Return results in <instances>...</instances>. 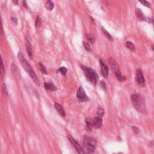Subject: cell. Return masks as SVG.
Instances as JSON below:
<instances>
[{
	"mask_svg": "<svg viewBox=\"0 0 154 154\" xmlns=\"http://www.w3.org/2000/svg\"><path fill=\"white\" fill-rule=\"evenodd\" d=\"M2 93H3L4 96H8V91H7V85L5 83H3V85H2Z\"/></svg>",
	"mask_w": 154,
	"mask_h": 154,
	"instance_id": "obj_22",
	"label": "cell"
},
{
	"mask_svg": "<svg viewBox=\"0 0 154 154\" xmlns=\"http://www.w3.org/2000/svg\"><path fill=\"white\" fill-rule=\"evenodd\" d=\"M17 58L18 60L20 62L21 65H22V67L24 68V69L27 72V73L30 75L31 78L32 79V80L34 81V83L36 84L37 85H40V82L39 80L38 77H37L36 74L35 73L34 71H33V68L31 65L28 63L27 60L25 59L24 56L23 55V54L21 52H19L18 54H17Z\"/></svg>",
	"mask_w": 154,
	"mask_h": 154,
	"instance_id": "obj_1",
	"label": "cell"
},
{
	"mask_svg": "<svg viewBox=\"0 0 154 154\" xmlns=\"http://www.w3.org/2000/svg\"><path fill=\"white\" fill-rule=\"evenodd\" d=\"M102 124V119L101 117L97 116L93 120V126L95 129H99Z\"/></svg>",
	"mask_w": 154,
	"mask_h": 154,
	"instance_id": "obj_11",
	"label": "cell"
},
{
	"mask_svg": "<svg viewBox=\"0 0 154 154\" xmlns=\"http://www.w3.org/2000/svg\"><path fill=\"white\" fill-rule=\"evenodd\" d=\"M140 3H141L142 4L145 5V6H146L147 7H151V4H150L149 3H148L147 1H140Z\"/></svg>",
	"mask_w": 154,
	"mask_h": 154,
	"instance_id": "obj_28",
	"label": "cell"
},
{
	"mask_svg": "<svg viewBox=\"0 0 154 154\" xmlns=\"http://www.w3.org/2000/svg\"><path fill=\"white\" fill-rule=\"evenodd\" d=\"M68 138H69V141L71 142L72 145L75 148L76 151H77V152L78 153V154H86L84 152V151L83 148L81 147L80 145L78 144V143H77V142L76 141V140L74 139L73 137H71V136H69V137H68Z\"/></svg>",
	"mask_w": 154,
	"mask_h": 154,
	"instance_id": "obj_6",
	"label": "cell"
},
{
	"mask_svg": "<svg viewBox=\"0 0 154 154\" xmlns=\"http://www.w3.org/2000/svg\"><path fill=\"white\" fill-rule=\"evenodd\" d=\"M11 21H12V22L15 25L17 24V19L16 17H11Z\"/></svg>",
	"mask_w": 154,
	"mask_h": 154,
	"instance_id": "obj_31",
	"label": "cell"
},
{
	"mask_svg": "<svg viewBox=\"0 0 154 154\" xmlns=\"http://www.w3.org/2000/svg\"><path fill=\"white\" fill-rule=\"evenodd\" d=\"M81 68L83 69L85 77L93 85H96L99 79V76L94 69L85 67L84 66H81Z\"/></svg>",
	"mask_w": 154,
	"mask_h": 154,
	"instance_id": "obj_3",
	"label": "cell"
},
{
	"mask_svg": "<svg viewBox=\"0 0 154 154\" xmlns=\"http://www.w3.org/2000/svg\"><path fill=\"white\" fill-rule=\"evenodd\" d=\"M96 145V141L95 138L86 137L84 141V151L86 154H93L95 151Z\"/></svg>",
	"mask_w": 154,
	"mask_h": 154,
	"instance_id": "obj_4",
	"label": "cell"
},
{
	"mask_svg": "<svg viewBox=\"0 0 154 154\" xmlns=\"http://www.w3.org/2000/svg\"><path fill=\"white\" fill-rule=\"evenodd\" d=\"M99 64H100L101 72H102L103 76H104L105 78H107L108 76V71H109L108 66L104 63V62L101 59L99 60Z\"/></svg>",
	"mask_w": 154,
	"mask_h": 154,
	"instance_id": "obj_9",
	"label": "cell"
},
{
	"mask_svg": "<svg viewBox=\"0 0 154 154\" xmlns=\"http://www.w3.org/2000/svg\"><path fill=\"white\" fill-rule=\"evenodd\" d=\"M0 32H3V23H2L1 15H0Z\"/></svg>",
	"mask_w": 154,
	"mask_h": 154,
	"instance_id": "obj_32",
	"label": "cell"
},
{
	"mask_svg": "<svg viewBox=\"0 0 154 154\" xmlns=\"http://www.w3.org/2000/svg\"><path fill=\"white\" fill-rule=\"evenodd\" d=\"M45 6H46V8L48 10L51 11L54 9V4L52 3V1H47L46 2Z\"/></svg>",
	"mask_w": 154,
	"mask_h": 154,
	"instance_id": "obj_21",
	"label": "cell"
},
{
	"mask_svg": "<svg viewBox=\"0 0 154 154\" xmlns=\"http://www.w3.org/2000/svg\"><path fill=\"white\" fill-rule=\"evenodd\" d=\"M132 104L134 108L138 112L142 113H145L146 112V107L145 99L140 94L135 93L131 96Z\"/></svg>",
	"mask_w": 154,
	"mask_h": 154,
	"instance_id": "obj_2",
	"label": "cell"
},
{
	"mask_svg": "<svg viewBox=\"0 0 154 154\" xmlns=\"http://www.w3.org/2000/svg\"><path fill=\"white\" fill-rule=\"evenodd\" d=\"M77 97L81 102H86V101H88L89 99L88 96L85 95V91L84 90L83 87L81 86L79 87L78 90L77 91Z\"/></svg>",
	"mask_w": 154,
	"mask_h": 154,
	"instance_id": "obj_5",
	"label": "cell"
},
{
	"mask_svg": "<svg viewBox=\"0 0 154 154\" xmlns=\"http://www.w3.org/2000/svg\"><path fill=\"white\" fill-rule=\"evenodd\" d=\"M102 32L103 33H104V34L106 35V36H107V38L109 40H110V41H113V37L111 36V34L109 33L105 29L104 27H102Z\"/></svg>",
	"mask_w": 154,
	"mask_h": 154,
	"instance_id": "obj_23",
	"label": "cell"
},
{
	"mask_svg": "<svg viewBox=\"0 0 154 154\" xmlns=\"http://www.w3.org/2000/svg\"><path fill=\"white\" fill-rule=\"evenodd\" d=\"M108 61H109V65H110L111 69H112V71H113L114 73L117 71H120L119 66L118 63H117V61L114 59L113 58L110 57L109 58Z\"/></svg>",
	"mask_w": 154,
	"mask_h": 154,
	"instance_id": "obj_8",
	"label": "cell"
},
{
	"mask_svg": "<svg viewBox=\"0 0 154 154\" xmlns=\"http://www.w3.org/2000/svg\"><path fill=\"white\" fill-rule=\"evenodd\" d=\"M126 46H127V48L129 49L131 51H135V45H134V44L133 43L130 42V41H128L127 42H126Z\"/></svg>",
	"mask_w": 154,
	"mask_h": 154,
	"instance_id": "obj_20",
	"label": "cell"
},
{
	"mask_svg": "<svg viewBox=\"0 0 154 154\" xmlns=\"http://www.w3.org/2000/svg\"><path fill=\"white\" fill-rule=\"evenodd\" d=\"M97 114L99 117L102 118L104 114V110L102 108H101V107H99L97 110Z\"/></svg>",
	"mask_w": 154,
	"mask_h": 154,
	"instance_id": "obj_24",
	"label": "cell"
},
{
	"mask_svg": "<svg viewBox=\"0 0 154 154\" xmlns=\"http://www.w3.org/2000/svg\"><path fill=\"white\" fill-rule=\"evenodd\" d=\"M113 154H123L122 153H113Z\"/></svg>",
	"mask_w": 154,
	"mask_h": 154,
	"instance_id": "obj_36",
	"label": "cell"
},
{
	"mask_svg": "<svg viewBox=\"0 0 154 154\" xmlns=\"http://www.w3.org/2000/svg\"><path fill=\"white\" fill-rule=\"evenodd\" d=\"M101 84H102L103 87H104V88L105 89H106V84H105L104 81H101Z\"/></svg>",
	"mask_w": 154,
	"mask_h": 154,
	"instance_id": "obj_33",
	"label": "cell"
},
{
	"mask_svg": "<svg viewBox=\"0 0 154 154\" xmlns=\"http://www.w3.org/2000/svg\"><path fill=\"white\" fill-rule=\"evenodd\" d=\"M132 130L136 134H138L140 132V130L136 126H132Z\"/></svg>",
	"mask_w": 154,
	"mask_h": 154,
	"instance_id": "obj_29",
	"label": "cell"
},
{
	"mask_svg": "<svg viewBox=\"0 0 154 154\" xmlns=\"http://www.w3.org/2000/svg\"><path fill=\"white\" fill-rule=\"evenodd\" d=\"M136 16H137V18L140 21H145V17L144 16L143 13L142 12L141 10L140 9H137L135 10Z\"/></svg>",
	"mask_w": 154,
	"mask_h": 154,
	"instance_id": "obj_14",
	"label": "cell"
},
{
	"mask_svg": "<svg viewBox=\"0 0 154 154\" xmlns=\"http://www.w3.org/2000/svg\"><path fill=\"white\" fill-rule=\"evenodd\" d=\"M45 88L48 91H56L57 90V88L55 86V85L52 83H44Z\"/></svg>",
	"mask_w": 154,
	"mask_h": 154,
	"instance_id": "obj_13",
	"label": "cell"
},
{
	"mask_svg": "<svg viewBox=\"0 0 154 154\" xmlns=\"http://www.w3.org/2000/svg\"><path fill=\"white\" fill-rule=\"evenodd\" d=\"M136 79L138 84L141 86H145V79L144 78L143 72L140 69H138L136 72Z\"/></svg>",
	"mask_w": 154,
	"mask_h": 154,
	"instance_id": "obj_7",
	"label": "cell"
},
{
	"mask_svg": "<svg viewBox=\"0 0 154 154\" xmlns=\"http://www.w3.org/2000/svg\"><path fill=\"white\" fill-rule=\"evenodd\" d=\"M4 73H5L4 65L3 58H2L1 56L0 55V75L3 77H4Z\"/></svg>",
	"mask_w": 154,
	"mask_h": 154,
	"instance_id": "obj_16",
	"label": "cell"
},
{
	"mask_svg": "<svg viewBox=\"0 0 154 154\" xmlns=\"http://www.w3.org/2000/svg\"><path fill=\"white\" fill-rule=\"evenodd\" d=\"M115 75H116V78L118 79L120 82H124L126 80V77L122 75L120 71H118L115 72Z\"/></svg>",
	"mask_w": 154,
	"mask_h": 154,
	"instance_id": "obj_15",
	"label": "cell"
},
{
	"mask_svg": "<svg viewBox=\"0 0 154 154\" xmlns=\"http://www.w3.org/2000/svg\"><path fill=\"white\" fill-rule=\"evenodd\" d=\"M90 20H91V22H92V23L93 24H95V21H94V19H93V18L92 17H91V16H90Z\"/></svg>",
	"mask_w": 154,
	"mask_h": 154,
	"instance_id": "obj_34",
	"label": "cell"
},
{
	"mask_svg": "<svg viewBox=\"0 0 154 154\" xmlns=\"http://www.w3.org/2000/svg\"><path fill=\"white\" fill-rule=\"evenodd\" d=\"M54 107L56 109V110L57 111V112L59 113L60 116H65L66 115V111L63 107H61V106H60L59 104L56 102L54 104Z\"/></svg>",
	"mask_w": 154,
	"mask_h": 154,
	"instance_id": "obj_12",
	"label": "cell"
},
{
	"mask_svg": "<svg viewBox=\"0 0 154 154\" xmlns=\"http://www.w3.org/2000/svg\"><path fill=\"white\" fill-rule=\"evenodd\" d=\"M86 128L88 130H91L93 126V120H91L90 118H87L86 119Z\"/></svg>",
	"mask_w": 154,
	"mask_h": 154,
	"instance_id": "obj_17",
	"label": "cell"
},
{
	"mask_svg": "<svg viewBox=\"0 0 154 154\" xmlns=\"http://www.w3.org/2000/svg\"><path fill=\"white\" fill-rule=\"evenodd\" d=\"M42 19H41L39 17H37L36 22H35V26H36V27H37V28H39L41 25H42Z\"/></svg>",
	"mask_w": 154,
	"mask_h": 154,
	"instance_id": "obj_25",
	"label": "cell"
},
{
	"mask_svg": "<svg viewBox=\"0 0 154 154\" xmlns=\"http://www.w3.org/2000/svg\"><path fill=\"white\" fill-rule=\"evenodd\" d=\"M25 46L28 56L32 57L33 54V46L31 44V40L29 36H26V42H25Z\"/></svg>",
	"mask_w": 154,
	"mask_h": 154,
	"instance_id": "obj_10",
	"label": "cell"
},
{
	"mask_svg": "<svg viewBox=\"0 0 154 154\" xmlns=\"http://www.w3.org/2000/svg\"><path fill=\"white\" fill-rule=\"evenodd\" d=\"M23 3H24V5H25V7L28 9V7H27V2L26 1H23Z\"/></svg>",
	"mask_w": 154,
	"mask_h": 154,
	"instance_id": "obj_35",
	"label": "cell"
},
{
	"mask_svg": "<svg viewBox=\"0 0 154 154\" xmlns=\"http://www.w3.org/2000/svg\"><path fill=\"white\" fill-rule=\"evenodd\" d=\"M83 45H84V48L85 49V50H86L87 51L91 52V48L88 43L85 42V41H83Z\"/></svg>",
	"mask_w": 154,
	"mask_h": 154,
	"instance_id": "obj_26",
	"label": "cell"
},
{
	"mask_svg": "<svg viewBox=\"0 0 154 154\" xmlns=\"http://www.w3.org/2000/svg\"><path fill=\"white\" fill-rule=\"evenodd\" d=\"M38 66H39V69L40 71L41 72H42L43 74H45V75H46L48 73V72L46 71L45 67L44 65H42L41 62H39L38 64Z\"/></svg>",
	"mask_w": 154,
	"mask_h": 154,
	"instance_id": "obj_19",
	"label": "cell"
},
{
	"mask_svg": "<svg viewBox=\"0 0 154 154\" xmlns=\"http://www.w3.org/2000/svg\"><path fill=\"white\" fill-rule=\"evenodd\" d=\"M85 36H86V38L90 42H91V44H93L95 42V37L94 36V35L91 34V33H87L85 34Z\"/></svg>",
	"mask_w": 154,
	"mask_h": 154,
	"instance_id": "obj_18",
	"label": "cell"
},
{
	"mask_svg": "<svg viewBox=\"0 0 154 154\" xmlns=\"http://www.w3.org/2000/svg\"><path fill=\"white\" fill-rule=\"evenodd\" d=\"M57 72H60L61 73L62 75H65L67 72V69H66L65 67H61L59 68V69L58 70Z\"/></svg>",
	"mask_w": 154,
	"mask_h": 154,
	"instance_id": "obj_27",
	"label": "cell"
},
{
	"mask_svg": "<svg viewBox=\"0 0 154 154\" xmlns=\"http://www.w3.org/2000/svg\"><path fill=\"white\" fill-rule=\"evenodd\" d=\"M11 70H12V72H16V65H15V64L12 63L11 64Z\"/></svg>",
	"mask_w": 154,
	"mask_h": 154,
	"instance_id": "obj_30",
	"label": "cell"
}]
</instances>
